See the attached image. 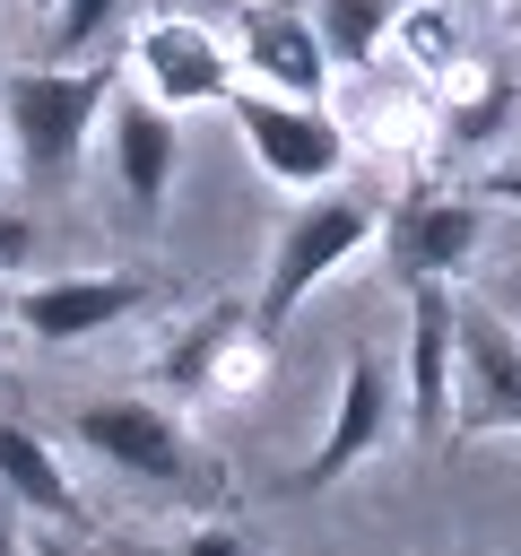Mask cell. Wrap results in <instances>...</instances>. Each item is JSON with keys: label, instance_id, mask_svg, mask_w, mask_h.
<instances>
[{"label": "cell", "instance_id": "cell-16", "mask_svg": "<svg viewBox=\"0 0 521 556\" xmlns=\"http://www.w3.org/2000/svg\"><path fill=\"white\" fill-rule=\"evenodd\" d=\"M52 17V61H69V52H87L113 17H122V0H61V9H43Z\"/></svg>", "mask_w": 521, "mask_h": 556}, {"label": "cell", "instance_id": "cell-13", "mask_svg": "<svg viewBox=\"0 0 521 556\" xmlns=\"http://www.w3.org/2000/svg\"><path fill=\"white\" fill-rule=\"evenodd\" d=\"M252 330V304H208V313H191L174 339H165V356H156V391L165 400H208V382H217V365H226V348Z\"/></svg>", "mask_w": 521, "mask_h": 556}, {"label": "cell", "instance_id": "cell-1", "mask_svg": "<svg viewBox=\"0 0 521 556\" xmlns=\"http://www.w3.org/2000/svg\"><path fill=\"white\" fill-rule=\"evenodd\" d=\"M122 96V70L104 61H52V70H0V113H9V148H17V174L35 191H61L87 156V139L104 130Z\"/></svg>", "mask_w": 521, "mask_h": 556}, {"label": "cell", "instance_id": "cell-2", "mask_svg": "<svg viewBox=\"0 0 521 556\" xmlns=\"http://www.w3.org/2000/svg\"><path fill=\"white\" fill-rule=\"evenodd\" d=\"M69 434H78L113 478H139V486H156V495H174V504H208V495L226 486V460H217L208 443H191L165 400H139V391L78 400Z\"/></svg>", "mask_w": 521, "mask_h": 556}, {"label": "cell", "instance_id": "cell-19", "mask_svg": "<svg viewBox=\"0 0 521 556\" xmlns=\"http://www.w3.org/2000/svg\"><path fill=\"white\" fill-rule=\"evenodd\" d=\"M174 556H252V547H243L226 521H200V530H182V547H174Z\"/></svg>", "mask_w": 521, "mask_h": 556}, {"label": "cell", "instance_id": "cell-8", "mask_svg": "<svg viewBox=\"0 0 521 556\" xmlns=\"http://www.w3.org/2000/svg\"><path fill=\"white\" fill-rule=\"evenodd\" d=\"M391 417H399V382H391V356L382 348H347V374H339V400H330V426H321V443L304 452V469H295V486H330V478H347L382 434H391Z\"/></svg>", "mask_w": 521, "mask_h": 556}, {"label": "cell", "instance_id": "cell-7", "mask_svg": "<svg viewBox=\"0 0 521 556\" xmlns=\"http://www.w3.org/2000/svg\"><path fill=\"white\" fill-rule=\"evenodd\" d=\"M452 434H521V330L495 321L486 304H460V391H452Z\"/></svg>", "mask_w": 521, "mask_h": 556}, {"label": "cell", "instance_id": "cell-18", "mask_svg": "<svg viewBox=\"0 0 521 556\" xmlns=\"http://www.w3.org/2000/svg\"><path fill=\"white\" fill-rule=\"evenodd\" d=\"M35 261V217L26 208H0V278H17Z\"/></svg>", "mask_w": 521, "mask_h": 556}, {"label": "cell", "instance_id": "cell-9", "mask_svg": "<svg viewBox=\"0 0 521 556\" xmlns=\"http://www.w3.org/2000/svg\"><path fill=\"white\" fill-rule=\"evenodd\" d=\"M234 35L208 17H148L139 26V87L156 104H226L234 96Z\"/></svg>", "mask_w": 521, "mask_h": 556}, {"label": "cell", "instance_id": "cell-6", "mask_svg": "<svg viewBox=\"0 0 521 556\" xmlns=\"http://www.w3.org/2000/svg\"><path fill=\"white\" fill-rule=\"evenodd\" d=\"M148 295H156L148 269H69V278H35V287H17L9 313H17V330H26L35 348H78V339L130 321Z\"/></svg>", "mask_w": 521, "mask_h": 556}, {"label": "cell", "instance_id": "cell-3", "mask_svg": "<svg viewBox=\"0 0 521 556\" xmlns=\"http://www.w3.org/2000/svg\"><path fill=\"white\" fill-rule=\"evenodd\" d=\"M365 243H382V208L356 200V191H313L304 208H287L278 243H269V278H260V295H252V321L278 339V330L295 321V304H304L330 269H347Z\"/></svg>", "mask_w": 521, "mask_h": 556}, {"label": "cell", "instance_id": "cell-10", "mask_svg": "<svg viewBox=\"0 0 521 556\" xmlns=\"http://www.w3.org/2000/svg\"><path fill=\"white\" fill-rule=\"evenodd\" d=\"M234 61L252 70V87H269V96H304V104H321V87H330V43H321V26L313 17H295V9H278V0H243V17H234Z\"/></svg>", "mask_w": 521, "mask_h": 556}, {"label": "cell", "instance_id": "cell-24", "mask_svg": "<svg viewBox=\"0 0 521 556\" xmlns=\"http://www.w3.org/2000/svg\"><path fill=\"white\" fill-rule=\"evenodd\" d=\"M512 9H521V0H512Z\"/></svg>", "mask_w": 521, "mask_h": 556}, {"label": "cell", "instance_id": "cell-15", "mask_svg": "<svg viewBox=\"0 0 521 556\" xmlns=\"http://www.w3.org/2000/svg\"><path fill=\"white\" fill-rule=\"evenodd\" d=\"M313 26H321V43H330L339 70H365V61L391 43V0H321Z\"/></svg>", "mask_w": 521, "mask_h": 556}, {"label": "cell", "instance_id": "cell-17", "mask_svg": "<svg viewBox=\"0 0 521 556\" xmlns=\"http://www.w3.org/2000/svg\"><path fill=\"white\" fill-rule=\"evenodd\" d=\"M260 374H269V330L252 321V330H243V339L226 348V365H217V382H208V400H243V391H252Z\"/></svg>", "mask_w": 521, "mask_h": 556}, {"label": "cell", "instance_id": "cell-22", "mask_svg": "<svg viewBox=\"0 0 521 556\" xmlns=\"http://www.w3.org/2000/svg\"><path fill=\"white\" fill-rule=\"evenodd\" d=\"M35 556H78V547H69V539H43V547H35Z\"/></svg>", "mask_w": 521, "mask_h": 556}, {"label": "cell", "instance_id": "cell-4", "mask_svg": "<svg viewBox=\"0 0 521 556\" xmlns=\"http://www.w3.org/2000/svg\"><path fill=\"white\" fill-rule=\"evenodd\" d=\"M226 104H234V130H243V148H252V165H260L269 182H287V191H321V182H339V165H347V130H339L321 104H304V96H269V87H234Z\"/></svg>", "mask_w": 521, "mask_h": 556}, {"label": "cell", "instance_id": "cell-12", "mask_svg": "<svg viewBox=\"0 0 521 556\" xmlns=\"http://www.w3.org/2000/svg\"><path fill=\"white\" fill-rule=\"evenodd\" d=\"M408 356H399V382H408V417L417 434H443L452 426V391H460V304L443 287H417L408 295Z\"/></svg>", "mask_w": 521, "mask_h": 556}, {"label": "cell", "instance_id": "cell-11", "mask_svg": "<svg viewBox=\"0 0 521 556\" xmlns=\"http://www.w3.org/2000/svg\"><path fill=\"white\" fill-rule=\"evenodd\" d=\"M104 148H113V182L139 217L165 208L174 191V165H182V139H174V104H156L148 87H122L113 113H104Z\"/></svg>", "mask_w": 521, "mask_h": 556}, {"label": "cell", "instance_id": "cell-23", "mask_svg": "<svg viewBox=\"0 0 521 556\" xmlns=\"http://www.w3.org/2000/svg\"><path fill=\"white\" fill-rule=\"evenodd\" d=\"M43 9H61V0H43Z\"/></svg>", "mask_w": 521, "mask_h": 556}, {"label": "cell", "instance_id": "cell-20", "mask_svg": "<svg viewBox=\"0 0 521 556\" xmlns=\"http://www.w3.org/2000/svg\"><path fill=\"white\" fill-rule=\"evenodd\" d=\"M486 191H521V165H504V174H495V182H486Z\"/></svg>", "mask_w": 521, "mask_h": 556}, {"label": "cell", "instance_id": "cell-14", "mask_svg": "<svg viewBox=\"0 0 521 556\" xmlns=\"http://www.w3.org/2000/svg\"><path fill=\"white\" fill-rule=\"evenodd\" d=\"M0 495L26 504V513H43V521H69V530H78L69 469H61V452H52L35 426H0Z\"/></svg>", "mask_w": 521, "mask_h": 556}, {"label": "cell", "instance_id": "cell-21", "mask_svg": "<svg viewBox=\"0 0 521 556\" xmlns=\"http://www.w3.org/2000/svg\"><path fill=\"white\" fill-rule=\"evenodd\" d=\"M0 556H35V547H17V530H0Z\"/></svg>", "mask_w": 521, "mask_h": 556}, {"label": "cell", "instance_id": "cell-5", "mask_svg": "<svg viewBox=\"0 0 521 556\" xmlns=\"http://www.w3.org/2000/svg\"><path fill=\"white\" fill-rule=\"evenodd\" d=\"M486 243V208L469 191H399L382 208V269L417 295V287H443L452 269H469Z\"/></svg>", "mask_w": 521, "mask_h": 556}]
</instances>
